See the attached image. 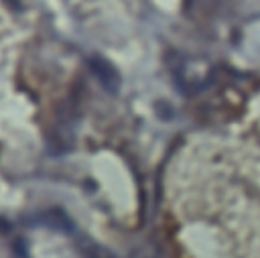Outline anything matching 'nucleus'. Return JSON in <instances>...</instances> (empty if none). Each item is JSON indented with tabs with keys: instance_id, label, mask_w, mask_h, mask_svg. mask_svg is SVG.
<instances>
[{
	"instance_id": "f03ea898",
	"label": "nucleus",
	"mask_w": 260,
	"mask_h": 258,
	"mask_svg": "<svg viewBox=\"0 0 260 258\" xmlns=\"http://www.w3.org/2000/svg\"><path fill=\"white\" fill-rule=\"evenodd\" d=\"M43 223L49 228H55L59 232H71L73 230V223L69 221V217L63 211H47L43 217Z\"/></svg>"
},
{
	"instance_id": "7ed1b4c3",
	"label": "nucleus",
	"mask_w": 260,
	"mask_h": 258,
	"mask_svg": "<svg viewBox=\"0 0 260 258\" xmlns=\"http://www.w3.org/2000/svg\"><path fill=\"white\" fill-rule=\"evenodd\" d=\"M91 258H112L106 250H102V248H98V246H93V250H91Z\"/></svg>"
},
{
	"instance_id": "f257e3e1",
	"label": "nucleus",
	"mask_w": 260,
	"mask_h": 258,
	"mask_svg": "<svg viewBox=\"0 0 260 258\" xmlns=\"http://www.w3.org/2000/svg\"><path fill=\"white\" fill-rule=\"evenodd\" d=\"M91 71L95 73V77L100 79V83L108 89V91H118V85H120V77H118V73H116V69L108 63V61H104V59H100V57H95V59H91Z\"/></svg>"
}]
</instances>
